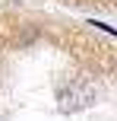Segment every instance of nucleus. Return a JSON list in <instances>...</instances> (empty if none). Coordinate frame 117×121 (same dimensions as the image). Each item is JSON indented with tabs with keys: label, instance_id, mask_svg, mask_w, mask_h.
Here are the masks:
<instances>
[{
	"label": "nucleus",
	"instance_id": "obj_1",
	"mask_svg": "<svg viewBox=\"0 0 117 121\" xmlns=\"http://www.w3.org/2000/svg\"><path fill=\"white\" fill-rule=\"evenodd\" d=\"M89 26H95V29H101V32H108V35H114V38H117V29H114V26H105V22H98V19H92Z\"/></svg>",
	"mask_w": 117,
	"mask_h": 121
}]
</instances>
